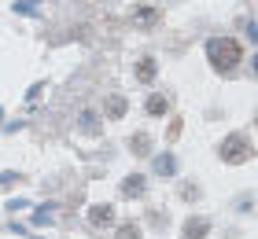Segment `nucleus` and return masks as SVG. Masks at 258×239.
<instances>
[{
  "instance_id": "7ed1b4c3",
  "label": "nucleus",
  "mask_w": 258,
  "mask_h": 239,
  "mask_svg": "<svg viewBox=\"0 0 258 239\" xmlns=\"http://www.w3.org/2000/svg\"><path fill=\"white\" fill-rule=\"evenodd\" d=\"M207 228H210V221H203V217L196 221V217H192L188 224H184V239H203V235H207Z\"/></svg>"
},
{
  "instance_id": "0eeeda50",
  "label": "nucleus",
  "mask_w": 258,
  "mask_h": 239,
  "mask_svg": "<svg viewBox=\"0 0 258 239\" xmlns=\"http://www.w3.org/2000/svg\"><path fill=\"white\" fill-rule=\"evenodd\" d=\"M137 77H140V81H151V77H155V63H151V59H144V63L137 66Z\"/></svg>"
},
{
  "instance_id": "6e6552de",
  "label": "nucleus",
  "mask_w": 258,
  "mask_h": 239,
  "mask_svg": "<svg viewBox=\"0 0 258 239\" xmlns=\"http://www.w3.org/2000/svg\"><path fill=\"white\" fill-rule=\"evenodd\" d=\"M166 111V96H151L148 100V114H162Z\"/></svg>"
},
{
  "instance_id": "20e7f679",
  "label": "nucleus",
  "mask_w": 258,
  "mask_h": 239,
  "mask_svg": "<svg viewBox=\"0 0 258 239\" xmlns=\"http://www.w3.org/2000/svg\"><path fill=\"white\" fill-rule=\"evenodd\" d=\"M89 221H92V224H111V221H114V210H111V206H92V210H89Z\"/></svg>"
},
{
  "instance_id": "f03ea898",
  "label": "nucleus",
  "mask_w": 258,
  "mask_h": 239,
  "mask_svg": "<svg viewBox=\"0 0 258 239\" xmlns=\"http://www.w3.org/2000/svg\"><path fill=\"white\" fill-rule=\"evenodd\" d=\"M221 158H225V162H247L251 158L247 136H229L225 143H221Z\"/></svg>"
},
{
  "instance_id": "423d86ee",
  "label": "nucleus",
  "mask_w": 258,
  "mask_h": 239,
  "mask_svg": "<svg viewBox=\"0 0 258 239\" xmlns=\"http://www.w3.org/2000/svg\"><path fill=\"white\" fill-rule=\"evenodd\" d=\"M122 191L125 195H140V191H144V177H129V181L122 184Z\"/></svg>"
},
{
  "instance_id": "f257e3e1",
  "label": "nucleus",
  "mask_w": 258,
  "mask_h": 239,
  "mask_svg": "<svg viewBox=\"0 0 258 239\" xmlns=\"http://www.w3.org/2000/svg\"><path fill=\"white\" fill-rule=\"evenodd\" d=\"M207 59H210V66H214L218 74H232V70L240 66L243 52L232 37H210L207 41Z\"/></svg>"
},
{
  "instance_id": "9b49d317",
  "label": "nucleus",
  "mask_w": 258,
  "mask_h": 239,
  "mask_svg": "<svg viewBox=\"0 0 258 239\" xmlns=\"http://www.w3.org/2000/svg\"><path fill=\"white\" fill-rule=\"evenodd\" d=\"M254 70H258V55H254Z\"/></svg>"
},
{
  "instance_id": "1a4fd4ad",
  "label": "nucleus",
  "mask_w": 258,
  "mask_h": 239,
  "mask_svg": "<svg viewBox=\"0 0 258 239\" xmlns=\"http://www.w3.org/2000/svg\"><path fill=\"white\" fill-rule=\"evenodd\" d=\"M118 239H140L137 224H122V228H118Z\"/></svg>"
},
{
  "instance_id": "39448f33",
  "label": "nucleus",
  "mask_w": 258,
  "mask_h": 239,
  "mask_svg": "<svg viewBox=\"0 0 258 239\" xmlns=\"http://www.w3.org/2000/svg\"><path fill=\"white\" fill-rule=\"evenodd\" d=\"M173 170H177L173 154H159V158H155V173H173Z\"/></svg>"
},
{
  "instance_id": "9d476101",
  "label": "nucleus",
  "mask_w": 258,
  "mask_h": 239,
  "mask_svg": "<svg viewBox=\"0 0 258 239\" xmlns=\"http://www.w3.org/2000/svg\"><path fill=\"white\" fill-rule=\"evenodd\" d=\"M125 111V100H111V114H122Z\"/></svg>"
}]
</instances>
